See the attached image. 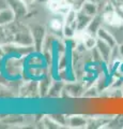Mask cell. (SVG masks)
<instances>
[{
  "label": "cell",
  "mask_w": 123,
  "mask_h": 129,
  "mask_svg": "<svg viewBox=\"0 0 123 129\" xmlns=\"http://www.w3.org/2000/svg\"><path fill=\"white\" fill-rule=\"evenodd\" d=\"M96 46H97V50H98V53H100L101 57L104 59V60H108L110 59V56H111V46L109 45L108 43L104 42L103 40H98L97 43H96Z\"/></svg>",
  "instance_id": "obj_1"
},
{
  "label": "cell",
  "mask_w": 123,
  "mask_h": 129,
  "mask_svg": "<svg viewBox=\"0 0 123 129\" xmlns=\"http://www.w3.org/2000/svg\"><path fill=\"white\" fill-rule=\"evenodd\" d=\"M84 13L92 17V16L95 15V13H96V6L92 2L85 3L84 5Z\"/></svg>",
  "instance_id": "obj_2"
},
{
  "label": "cell",
  "mask_w": 123,
  "mask_h": 129,
  "mask_svg": "<svg viewBox=\"0 0 123 129\" xmlns=\"http://www.w3.org/2000/svg\"><path fill=\"white\" fill-rule=\"evenodd\" d=\"M60 27H61V24L59 23V21H51V28L53 29L58 30Z\"/></svg>",
  "instance_id": "obj_3"
},
{
  "label": "cell",
  "mask_w": 123,
  "mask_h": 129,
  "mask_svg": "<svg viewBox=\"0 0 123 129\" xmlns=\"http://www.w3.org/2000/svg\"><path fill=\"white\" fill-rule=\"evenodd\" d=\"M118 48H119V55L121 56V57L123 58V43H121V44H119V46H118Z\"/></svg>",
  "instance_id": "obj_4"
},
{
  "label": "cell",
  "mask_w": 123,
  "mask_h": 129,
  "mask_svg": "<svg viewBox=\"0 0 123 129\" xmlns=\"http://www.w3.org/2000/svg\"><path fill=\"white\" fill-rule=\"evenodd\" d=\"M118 2H120V3H123V0H117Z\"/></svg>",
  "instance_id": "obj_5"
},
{
  "label": "cell",
  "mask_w": 123,
  "mask_h": 129,
  "mask_svg": "<svg viewBox=\"0 0 123 129\" xmlns=\"http://www.w3.org/2000/svg\"><path fill=\"white\" fill-rule=\"evenodd\" d=\"M122 5H123V3H122Z\"/></svg>",
  "instance_id": "obj_6"
}]
</instances>
